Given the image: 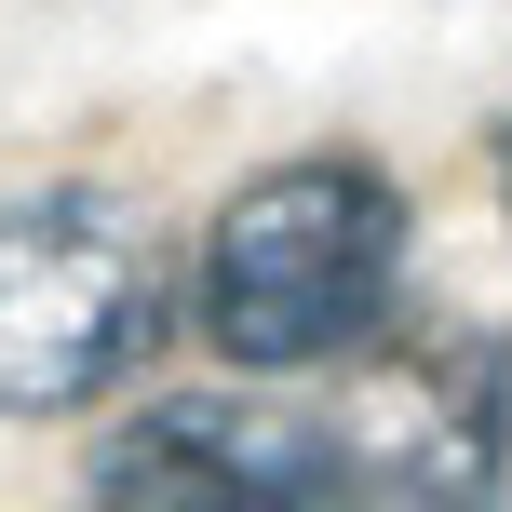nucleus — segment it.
<instances>
[{
	"mask_svg": "<svg viewBox=\"0 0 512 512\" xmlns=\"http://www.w3.org/2000/svg\"><path fill=\"white\" fill-rule=\"evenodd\" d=\"M405 256H418V203L378 162L310 149L216 203L203 256H189V324L243 378H324V364H364L391 337Z\"/></svg>",
	"mask_w": 512,
	"mask_h": 512,
	"instance_id": "obj_1",
	"label": "nucleus"
},
{
	"mask_svg": "<svg viewBox=\"0 0 512 512\" xmlns=\"http://www.w3.org/2000/svg\"><path fill=\"white\" fill-rule=\"evenodd\" d=\"M162 337V270L122 203L41 189L0 203V418H81Z\"/></svg>",
	"mask_w": 512,
	"mask_h": 512,
	"instance_id": "obj_2",
	"label": "nucleus"
},
{
	"mask_svg": "<svg viewBox=\"0 0 512 512\" xmlns=\"http://www.w3.org/2000/svg\"><path fill=\"white\" fill-rule=\"evenodd\" d=\"M95 499H203V512H270V499H351V432L337 391H176L95 445Z\"/></svg>",
	"mask_w": 512,
	"mask_h": 512,
	"instance_id": "obj_3",
	"label": "nucleus"
},
{
	"mask_svg": "<svg viewBox=\"0 0 512 512\" xmlns=\"http://www.w3.org/2000/svg\"><path fill=\"white\" fill-rule=\"evenodd\" d=\"M472 391H486V432H499V459H512V337L472 351Z\"/></svg>",
	"mask_w": 512,
	"mask_h": 512,
	"instance_id": "obj_4",
	"label": "nucleus"
},
{
	"mask_svg": "<svg viewBox=\"0 0 512 512\" xmlns=\"http://www.w3.org/2000/svg\"><path fill=\"white\" fill-rule=\"evenodd\" d=\"M499 203H512V135H499Z\"/></svg>",
	"mask_w": 512,
	"mask_h": 512,
	"instance_id": "obj_5",
	"label": "nucleus"
}]
</instances>
